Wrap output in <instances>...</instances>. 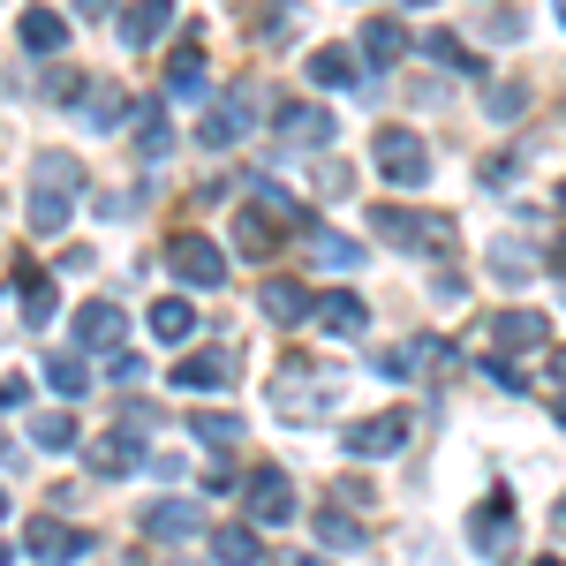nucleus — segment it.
Here are the masks:
<instances>
[{"label": "nucleus", "mask_w": 566, "mask_h": 566, "mask_svg": "<svg viewBox=\"0 0 566 566\" xmlns=\"http://www.w3.org/2000/svg\"><path fill=\"white\" fill-rule=\"evenodd\" d=\"M76 197H84V167L69 151H39L31 159V227L39 234H61L76 219Z\"/></svg>", "instance_id": "f257e3e1"}, {"label": "nucleus", "mask_w": 566, "mask_h": 566, "mask_svg": "<svg viewBox=\"0 0 566 566\" xmlns=\"http://www.w3.org/2000/svg\"><path fill=\"white\" fill-rule=\"evenodd\" d=\"M370 234L392 242V250H408V258H453V219L446 212H408V205H378L370 212Z\"/></svg>", "instance_id": "f03ea898"}, {"label": "nucleus", "mask_w": 566, "mask_h": 566, "mask_svg": "<svg viewBox=\"0 0 566 566\" xmlns=\"http://www.w3.org/2000/svg\"><path fill=\"white\" fill-rule=\"evenodd\" d=\"M370 167H378L392 189H423V181H431V144L416 129H378L370 136Z\"/></svg>", "instance_id": "7ed1b4c3"}, {"label": "nucleus", "mask_w": 566, "mask_h": 566, "mask_svg": "<svg viewBox=\"0 0 566 566\" xmlns=\"http://www.w3.org/2000/svg\"><path fill=\"white\" fill-rule=\"evenodd\" d=\"M242 514H250L258 528L295 522V483H287V469H280V461H264V469H250V483H242Z\"/></svg>", "instance_id": "20e7f679"}, {"label": "nucleus", "mask_w": 566, "mask_h": 566, "mask_svg": "<svg viewBox=\"0 0 566 566\" xmlns=\"http://www.w3.org/2000/svg\"><path fill=\"white\" fill-rule=\"evenodd\" d=\"M167 264H175L189 287H227V258H219L212 234H197V227H181L175 242H167Z\"/></svg>", "instance_id": "39448f33"}, {"label": "nucleus", "mask_w": 566, "mask_h": 566, "mask_svg": "<svg viewBox=\"0 0 566 566\" xmlns=\"http://www.w3.org/2000/svg\"><path fill=\"white\" fill-rule=\"evenodd\" d=\"M258 98H264V91H250V84H242V91H227L212 114L197 122V144H205V151H227L234 136H250V122H258Z\"/></svg>", "instance_id": "423d86ee"}, {"label": "nucleus", "mask_w": 566, "mask_h": 566, "mask_svg": "<svg viewBox=\"0 0 566 566\" xmlns=\"http://www.w3.org/2000/svg\"><path fill=\"white\" fill-rule=\"evenodd\" d=\"M69 340L91 348V355H114L122 340H129V310L122 303H84L76 317H69Z\"/></svg>", "instance_id": "0eeeda50"}, {"label": "nucleus", "mask_w": 566, "mask_h": 566, "mask_svg": "<svg viewBox=\"0 0 566 566\" xmlns=\"http://www.w3.org/2000/svg\"><path fill=\"white\" fill-rule=\"evenodd\" d=\"M483 340L499 355H528V348H552V317L544 310H499L491 325H483Z\"/></svg>", "instance_id": "6e6552de"}, {"label": "nucleus", "mask_w": 566, "mask_h": 566, "mask_svg": "<svg viewBox=\"0 0 566 566\" xmlns=\"http://www.w3.org/2000/svg\"><path fill=\"white\" fill-rule=\"evenodd\" d=\"M310 325H317L325 340H363V333H370V310H363V295H348V287H325V295L310 303Z\"/></svg>", "instance_id": "1a4fd4ad"}, {"label": "nucleus", "mask_w": 566, "mask_h": 566, "mask_svg": "<svg viewBox=\"0 0 566 566\" xmlns=\"http://www.w3.org/2000/svg\"><path fill=\"white\" fill-rule=\"evenodd\" d=\"M348 446L355 461H378V453H400L408 446V408H386V416H370V423H348Z\"/></svg>", "instance_id": "9d476101"}, {"label": "nucleus", "mask_w": 566, "mask_h": 566, "mask_svg": "<svg viewBox=\"0 0 566 566\" xmlns=\"http://www.w3.org/2000/svg\"><path fill=\"white\" fill-rule=\"evenodd\" d=\"M303 23H310V8H303V0H264L258 15H250V39H258L264 53H280V45H295V39H303Z\"/></svg>", "instance_id": "9b49d317"}, {"label": "nucleus", "mask_w": 566, "mask_h": 566, "mask_svg": "<svg viewBox=\"0 0 566 566\" xmlns=\"http://www.w3.org/2000/svg\"><path fill=\"white\" fill-rule=\"evenodd\" d=\"M469 544H476V552H491V559H506V552H514V506H506V491H491V499L476 506Z\"/></svg>", "instance_id": "f8f14e48"}, {"label": "nucleus", "mask_w": 566, "mask_h": 566, "mask_svg": "<svg viewBox=\"0 0 566 566\" xmlns=\"http://www.w3.org/2000/svg\"><path fill=\"white\" fill-rule=\"evenodd\" d=\"M333 129H340V122H333L325 106H280V144H287V151H325Z\"/></svg>", "instance_id": "ddd939ff"}, {"label": "nucleus", "mask_w": 566, "mask_h": 566, "mask_svg": "<svg viewBox=\"0 0 566 566\" xmlns=\"http://www.w3.org/2000/svg\"><path fill=\"white\" fill-rule=\"evenodd\" d=\"M129 122H136V159H144V167L175 159V129H167V106H159V98H136Z\"/></svg>", "instance_id": "4468645a"}, {"label": "nucleus", "mask_w": 566, "mask_h": 566, "mask_svg": "<svg viewBox=\"0 0 566 566\" xmlns=\"http://www.w3.org/2000/svg\"><path fill=\"white\" fill-rule=\"evenodd\" d=\"M23 544H31V559H45V566H69V559H84V552H91V536H84V528H69V522H31V528H23Z\"/></svg>", "instance_id": "2eb2a0df"}, {"label": "nucleus", "mask_w": 566, "mask_h": 566, "mask_svg": "<svg viewBox=\"0 0 566 566\" xmlns=\"http://www.w3.org/2000/svg\"><path fill=\"white\" fill-rule=\"evenodd\" d=\"M175 386H181V392H219V386H234V355H227V348L181 355V363H175Z\"/></svg>", "instance_id": "dca6fc26"}, {"label": "nucleus", "mask_w": 566, "mask_h": 566, "mask_svg": "<svg viewBox=\"0 0 566 566\" xmlns=\"http://www.w3.org/2000/svg\"><path fill=\"white\" fill-rule=\"evenodd\" d=\"M205 528V514L189 506V499H159V506H144V536L151 544H181V536H197Z\"/></svg>", "instance_id": "f3484780"}, {"label": "nucleus", "mask_w": 566, "mask_h": 566, "mask_svg": "<svg viewBox=\"0 0 566 566\" xmlns=\"http://www.w3.org/2000/svg\"><path fill=\"white\" fill-rule=\"evenodd\" d=\"M91 469L98 476H129V469H144V438L122 423V431H106V438H91Z\"/></svg>", "instance_id": "a211bd4d"}, {"label": "nucleus", "mask_w": 566, "mask_h": 566, "mask_svg": "<svg viewBox=\"0 0 566 566\" xmlns=\"http://www.w3.org/2000/svg\"><path fill=\"white\" fill-rule=\"evenodd\" d=\"M175 31V0H136L122 8V45H159Z\"/></svg>", "instance_id": "6ab92c4d"}, {"label": "nucleus", "mask_w": 566, "mask_h": 566, "mask_svg": "<svg viewBox=\"0 0 566 566\" xmlns=\"http://www.w3.org/2000/svg\"><path fill=\"white\" fill-rule=\"evenodd\" d=\"M408 45H416V39H408V31H400L392 15H370V23H363V39H355V53H363L370 69H392V61H400Z\"/></svg>", "instance_id": "aec40b11"}, {"label": "nucleus", "mask_w": 566, "mask_h": 566, "mask_svg": "<svg viewBox=\"0 0 566 566\" xmlns=\"http://www.w3.org/2000/svg\"><path fill=\"white\" fill-rule=\"evenodd\" d=\"M310 303H317V295H310L303 280H264V287H258V310L272 317V325H295V317H310Z\"/></svg>", "instance_id": "412c9836"}, {"label": "nucleus", "mask_w": 566, "mask_h": 566, "mask_svg": "<svg viewBox=\"0 0 566 566\" xmlns=\"http://www.w3.org/2000/svg\"><path fill=\"white\" fill-rule=\"evenodd\" d=\"M212 559H219V566H258V559H264L258 522H227V528H212Z\"/></svg>", "instance_id": "4be33fe9"}, {"label": "nucleus", "mask_w": 566, "mask_h": 566, "mask_svg": "<svg viewBox=\"0 0 566 566\" xmlns=\"http://www.w3.org/2000/svg\"><path fill=\"white\" fill-rule=\"evenodd\" d=\"M234 250H242V258H272V250H280V227L258 212V197L234 212Z\"/></svg>", "instance_id": "5701e85b"}, {"label": "nucleus", "mask_w": 566, "mask_h": 566, "mask_svg": "<svg viewBox=\"0 0 566 566\" xmlns=\"http://www.w3.org/2000/svg\"><path fill=\"white\" fill-rule=\"evenodd\" d=\"M15 39L31 45V53H61V45H69V15H53V8H23Z\"/></svg>", "instance_id": "b1692460"}, {"label": "nucleus", "mask_w": 566, "mask_h": 566, "mask_svg": "<svg viewBox=\"0 0 566 566\" xmlns=\"http://www.w3.org/2000/svg\"><path fill=\"white\" fill-rule=\"evenodd\" d=\"M15 287H23V325H31V333H45V325H53V272L23 264V272H15Z\"/></svg>", "instance_id": "393cba45"}, {"label": "nucleus", "mask_w": 566, "mask_h": 566, "mask_svg": "<svg viewBox=\"0 0 566 566\" xmlns=\"http://www.w3.org/2000/svg\"><path fill=\"white\" fill-rule=\"evenodd\" d=\"M310 536H317V544H333V552H363V544H370V528L355 522V514H340V506L310 514Z\"/></svg>", "instance_id": "a878e982"}, {"label": "nucleus", "mask_w": 566, "mask_h": 566, "mask_svg": "<svg viewBox=\"0 0 566 566\" xmlns=\"http://www.w3.org/2000/svg\"><path fill=\"white\" fill-rule=\"evenodd\" d=\"M310 258L325 264V272H355L370 250H363V242H348V234H333V227H310Z\"/></svg>", "instance_id": "bb28decb"}, {"label": "nucleus", "mask_w": 566, "mask_h": 566, "mask_svg": "<svg viewBox=\"0 0 566 566\" xmlns=\"http://www.w3.org/2000/svg\"><path fill=\"white\" fill-rule=\"evenodd\" d=\"M205 76H212V69H205V45H197V39L167 53V91H181V98H197V91H205Z\"/></svg>", "instance_id": "cd10ccee"}, {"label": "nucleus", "mask_w": 566, "mask_h": 566, "mask_svg": "<svg viewBox=\"0 0 566 566\" xmlns=\"http://www.w3.org/2000/svg\"><path fill=\"white\" fill-rule=\"evenodd\" d=\"M310 76H317L325 91H348L355 76H363V61H355L348 45H317V53H310Z\"/></svg>", "instance_id": "c85d7f7f"}, {"label": "nucleus", "mask_w": 566, "mask_h": 566, "mask_svg": "<svg viewBox=\"0 0 566 566\" xmlns=\"http://www.w3.org/2000/svg\"><path fill=\"white\" fill-rule=\"evenodd\" d=\"M45 386L61 392V400H84V392H91L84 355H69V348H61V355H45Z\"/></svg>", "instance_id": "c756f323"}, {"label": "nucleus", "mask_w": 566, "mask_h": 566, "mask_svg": "<svg viewBox=\"0 0 566 566\" xmlns=\"http://www.w3.org/2000/svg\"><path fill=\"white\" fill-rule=\"evenodd\" d=\"M151 333H159V340H189V333H197L189 295H159V303H151Z\"/></svg>", "instance_id": "7c9ffc66"}, {"label": "nucleus", "mask_w": 566, "mask_h": 566, "mask_svg": "<svg viewBox=\"0 0 566 566\" xmlns=\"http://www.w3.org/2000/svg\"><path fill=\"white\" fill-rule=\"evenodd\" d=\"M416 53H423V61H446V69H476V53L461 45V31H423Z\"/></svg>", "instance_id": "2f4dec72"}, {"label": "nucleus", "mask_w": 566, "mask_h": 566, "mask_svg": "<svg viewBox=\"0 0 566 566\" xmlns=\"http://www.w3.org/2000/svg\"><path fill=\"white\" fill-rule=\"evenodd\" d=\"M189 431L205 438V446H242L250 423H242V416H227V408H205V416H189Z\"/></svg>", "instance_id": "473e14b6"}, {"label": "nucleus", "mask_w": 566, "mask_h": 566, "mask_svg": "<svg viewBox=\"0 0 566 566\" xmlns=\"http://www.w3.org/2000/svg\"><path fill=\"white\" fill-rule=\"evenodd\" d=\"M31 446H45V453H69V446H76V416H31Z\"/></svg>", "instance_id": "72a5a7b5"}, {"label": "nucleus", "mask_w": 566, "mask_h": 566, "mask_svg": "<svg viewBox=\"0 0 566 566\" xmlns=\"http://www.w3.org/2000/svg\"><path fill=\"white\" fill-rule=\"evenodd\" d=\"M483 114H491V122H522V114H528V91H522V84L483 91Z\"/></svg>", "instance_id": "f704fd0d"}, {"label": "nucleus", "mask_w": 566, "mask_h": 566, "mask_svg": "<svg viewBox=\"0 0 566 566\" xmlns=\"http://www.w3.org/2000/svg\"><path fill=\"white\" fill-rule=\"evenodd\" d=\"M491 272H499L506 287H522V280H528V250H522V242H491Z\"/></svg>", "instance_id": "c9c22d12"}, {"label": "nucleus", "mask_w": 566, "mask_h": 566, "mask_svg": "<svg viewBox=\"0 0 566 566\" xmlns=\"http://www.w3.org/2000/svg\"><path fill=\"white\" fill-rule=\"evenodd\" d=\"M483 378H491V386H499V392H528V378H522V363H514V355H499V348L483 355Z\"/></svg>", "instance_id": "e433bc0d"}, {"label": "nucleus", "mask_w": 566, "mask_h": 566, "mask_svg": "<svg viewBox=\"0 0 566 566\" xmlns=\"http://www.w3.org/2000/svg\"><path fill=\"white\" fill-rule=\"evenodd\" d=\"M114 98H122L114 84H91V106H84V122H91V129H114V122H122V106H114Z\"/></svg>", "instance_id": "4c0bfd02"}, {"label": "nucleus", "mask_w": 566, "mask_h": 566, "mask_svg": "<svg viewBox=\"0 0 566 566\" xmlns=\"http://www.w3.org/2000/svg\"><path fill=\"white\" fill-rule=\"evenodd\" d=\"M514 167H522L514 151H491V159H483V189H506V181H514Z\"/></svg>", "instance_id": "58836bf2"}, {"label": "nucleus", "mask_w": 566, "mask_h": 566, "mask_svg": "<svg viewBox=\"0 0 566 566\" xmlns=\"http://www.w3.org/2000/svg\"><path fill=\"white\" fill-rule=\"evenodd\" d=\"M15 400H31V378H23V370H8V378H0V408H15Z\"/></svg>", "instance_id": "ea45409f"}, {"label": "nucleus", "mask_w": 566, "mask_h": 566, "mask_svg": "<svg viewBox=\"0 0 566 566\" xmlns=\"http://www.w3.org/2000/svg\"><path fill=\"white\" fill-rule=\"evenodd\" d=\"M552 378H559V386H566V340H559V348H552Z\"/></svg>", "instance_id": "a19ab883"}, {"label": "nucleus", "mask_w": 566, "mask_h": 566, "mask_svg": "<svg viewBox=\"0 0 566 566\" xmlns=\"http://www.w3.org/2000/svg\"><path fill=\"white\" fill-rule=\"evenodd\" d=\"M76 8H84V15H114V0H76Z\"/></svg>", "instance_id": "79ce46f5"}, {"label": "nucleus", "mask_w": 566, "mask_h": 566, "mask_svg": "<svg viewBox=\"0 0 566 566\" xmlns=\"http://www.w3.org/2000/svg\"><path fill=\"white\" fill-rule=\"evenodd\" d=\"M552 528H559V536H566V499H559V506H552Z\"/></svg>", "instance_id": "37998d69"}, {"label": "nucleus", "mask_w": 566, "mask_h": 566, "mask_svg": "<svg viewBox=\"0 0 566 566\" xmlns=\"http://www.w3.org/2000/svg\"><path fill=\"white\" fill-rule=\"evenodd\" d=\"M552 416H559V423H566V400H552Z\"/></svg>", "instance_id": "c03bdc74"}, {"label": "nucleus", "mask_w": 566, "mask_h": 566, "mask_svg": "<svg viewBox=\"0 0 566 566\" xmlns=\"http://www.w3.org/2000/svg\"><path fill=\"white\" fill-rule=\"evenodd\" d=\"M552 15H559V23H566V0H552Z\"/></svg>", "instance_id": "a18cd8bd"}, {"label": "nucleus", "mask_w": 566, "mask_h": 566, "mask_svg": "<svg viewBox=\"0 0 566 566\" xmlns=\"http://www.w3.org/2000/svg\"><path fill=\"white\" fill-rule=\"evenodd\" d=\"M0 522H8V491H0Z\"/></svg>", "instance_id": "49530a36"}, {"label": "nucleus", "mask_w": 566, "mask_h": 566, "mask_svg": "<svg viewBox=\"0 0 566 566\" xmlns=\"http://www.w3.org/2000/svg\"><path fill=\"white\" fill-rule=\"evenodd\" d=\"M295 566H325V559H295Z\"/></svg>", "instance_id": "de8ad7c7"}, {"label": "nucleus", "mask_w": 566, "mask_h": 566, "mask_svg": "<svg viewBox=\"0 0 566 566\" xmlns=\"http://www.w3.org/2000/svg\"><path fill=\"white\" fill-rule=\"evenodd\" d=\"M559 205H566V181H559Z\"/></svg>", "instance_id": "09e8293b"}, {"label": "nucleus", "mask_w": 566, "mask_h": 566, "mask_svg": "<svg viewBox=\"0 0 566 566\" xmlns=\"http://www.w3.org/2000/svg\"><path fill=\"white\" fill-rule=\"evenodd\" d=\"M536 566H559V559H536Z\"/></svg>", "instance_id": "8fccbe9b"}]
</instances>
